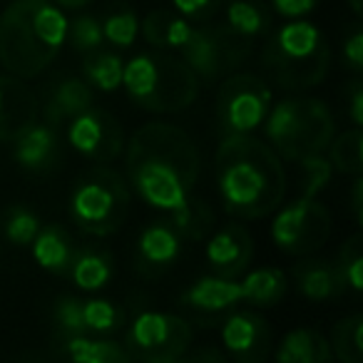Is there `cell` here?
Here are the masks:
<instances>
[{
	"label": "cell",
	"instance_id": "obj_1",
	"mask_svg": "<svg viewBox=\"0 0 363 363\" xmlns=\"http://www.w3.org/2000/svg\"><path fill=\"white\" fill-rule=\"evenodd\" d=\"M214 177L227 214L242 222L269 217L286 194L284 162L254 135H224L214 155Z\"/></svg>",
	"mask_w": 363,
	"mask_h": 363
},
{
	"label": "cell",
	"instance_id": "obj_2",
	"mask_svg": "<svg viewBox=\"0 0 363 363\" xmlns=\"http://www.w3.org/2000/svg\"><path fill=\"white\" fill-rule=\"evenodd\" d=\"M65 40V11L50 0H13L0 13V65L18 80L43 75Z\"/></svg>",
	"mask_w": 363,
	"mask_h": 363
},
{
	"label": "cell",
	"instance_id": "obj_3",
	"mask_svg": "<svg viewBox=\"0 0 363 363\" xmlns=\"http://www.w3.org/2000/svg\"><path fill=\"white\" fill-rule=\"evenodd\" d=\"M262 65L274 85L289 92L311 90L326 80L331 50L326 35L313 23L298 18L289 21L274 33V38H269Z\"/></svg>",
	"mask_w": 363,
	"mask_h": 363
},
{
	"label": "cell",
	"instance_id": "obj_4",
	"mask_svg": "<svg viewBox=\"0 0 363 363\" xmlns=\"http://www.w3.org/2000/svg\"><path fill=\"white\" fill-rule=\"evenodd\" d=\"M122 85L130 100L147 112H182L199 95V85L182 57L164 50L140 52L125 62Z\"/></svg>",
	"mask_w": 363,
	"mask_h": 363
},
{
	"label": "cell",
	"instance_id": "obj_5",
	"mask_svg": "<svg viewBox=\"0 0 363 363\" xmlns=\"http://www.w3.org/2000/svg\"><path fill=\"white\" fill-rule=\"evenodd\" d=\"M262 127L267 145L286 162L323 152L336 135L331 110L316 97H284L269 107Z\"/></svg>",
	"mask_w": 363,
	"mask_h": 363
},
{
	"label": "cell",
	"instance_id": "obj_6",
	"mask_svg": "<svg viewBox=\"0 0 363 363\" xmlns=\"http://www.w3.org/2000/svg\"><path fill=\"white\" fill-rule=\"evenodd\" d=\"M130 214V184L110 167H95L75 182L70 194V217L87 237H110L120 232Z\"/></svg>",
	"mask_w": 363,
	"mask_h": 363
},
{
	"label": "cell",
	"instance_id": "obj_7",
	"mask_svg": "<svg viewBox=\"0 0 363 363\" xmlns=\"http://www.w3.org/2000/svg\"><path fill=\"white\" fill-rule=\"evenodd\" d=\"M125 162H150L177 172L189 189L199 177V150L194 140L169 122H147L130 137L125 147Z\"/></svg>",
	"mask_w": 363,
	"mask_h": 363
},
{
	"label": "cell",
	"instance_id": "obj_8",
	"mask_svg": "<svg viewBox=\"0 0 363 363\" xmlns=\"http://www.w3.org/2000/svg\"><path fill=\"white\" fill-rule=\"evenodd\" d=\"M249 55H252V40L237 35L224 23L194 28L189 40L179 50L182 62L197 75L199 82L207 85L232 75Z\"/></svg>",
	"mask_w": 363,
	"mask_h": 363
},
{
	"label": "cell",
	"instance_id": "obj_9",
	"mask_svg": "<svg viewBox=\"0 0 363 363\" xmlns=\"http://www.w3.org/2000/svg\"><path fill=\"white\" fill-rule=\"evenodd\" d=\"M274 105L272 87L254 72H232L217 92V125L222 135H252Z\"/></svg>",
	"mask_w": 363,
	"mask_h": 363
},
{
	"label": "cell",
	"instance_id": "obj_10",
	"mask_svg": "<svg viewBox=\"0 0 363 363\" xmlns=\"http://www.w3.org/2000/svg\"><path fill=\"white\" fill-rule=\"evenodd\" d=\"M333 219L321 202L298 197L284 209H279L272 222V239L284 254L306 257L328 242Z\"/></svg>",
	"mask_w": 363,
	"mask_h": 363
},
{
	"label": "cell",
	"instance_id": "obj_11",
	"mask_svg": "<svg viewBox=\"0 0 363 363\" xmlns=\"http://www.w3.org/2000/svg\"><path fill=\"white\" fill-rule=\"evenodd\" d=\"M194 341L192 326L182 316L164 311H142L127 328V351L132 358L155 353H187Z\"/></svg>",
	"mask_w": 363,
	"mask_h": 363
},
{
	"label": "cell",
	"instance_id": "obj_12",
	"mask_svg": "<svg viewBox=\"0 0 363 363\" xmlns=\"http://www.w3.org/2000/svg\"><path fill=\"white\" fill-rule=\"evenodd\" d=\"M67 130V145L85 160L110 164L125 152V132L112 112L92 105L82 115H77Z\"/></svg>",
	"mask_w": 363,
	"mask_h": 363
},
{
	"label": "cell",
	"instance_id": "obj_13",
	"mask_svg": "<svg viewBox=\"0 0 363 363\" xmlns=\"http://www.w3.org/2000/svg\"><path fill=\"white\" fill-rule=\"evenodd\" d=\"M222 343L237 363H267L272 353V326L257 311H234L224 318Z\"/></svg>",
	"mask_w": 363,
	"mask_h": 363
},
{
	"label": "cell",
	"instance_id": "obj_14",
	"mask_svg": "<svg viewBox=\"0 0 363 363\" xmlns=\"http://www.w3.org/2000/svg\"><path fill=\"white\" fill-rule=\"evenodd\" d=\"M127 164V184L137 192L145 204L162 212H172L179 207L192 189L182 182L177 172L167 169L150 162H125Z\"/></svg>",
	"mask_w": 363,
	"mask_h": 363
},
{
	"label": "cell",
	"instance_id": "obj_15",
	"mask_svg": "<svg viewBox=\"0 0 363 363\" xmlns=\"http://www.w3.org/2000/svg\"><path fill=\"white\" fill-rule=\"evenodd\" d=\"M204 257L212 274L224 279H239L252 267L254 239L242 222H229L209 234Z\"/></svg>",
	"mask_w": 363,
	"mask_h": 363
},
{
	"label": "cell",
	"instance_id": "obj_16",
	"mask_svg": "<svg viewBox=\"0 0 363 363\" xmlns=\"http://www.w3.org/2000/svg\"><path fill=\"white\" fill-rule=\"evenodd\" d=\"M40 115L43 122L52 130L67 127L77 115L95 105V92L82 77L77 75H57L50 85L43 90Z\"/></svg>",
	"mask_w": 363,
	"mask_h": 363
},
{
	"label": "cell",
	"instance_id": "obj_17",
	"mask_svg": "<svg viewBox=\"0 0 363 363\" xmlns=\"http://www.w3.org/2000/svg\"><path fill=\"white\" fill-rule=\"evenodd\" d=\"M40 122L38 95L13 75H0V142H16L26 130Z\"/></svg>",
	"mask_w": 363,
	"mask_h": 363
},
{
	"label": "cell",
	"instance_id": "obj_18",
	"mask_svg": "<svg viewBox=\"0 0 363 363\" xmlns=\"http://www.w3.org/2000/svg\"><path fill=\"white\" fill-rule=\"evenodd\" d=\"M13 160L30 174H45L60 160V137L45 122H35L13 142Z\"/></svg>",
	"mask_w": 363,
	"mask_h": 363
},
{
	"label": "cell",
	"instance_id": "obj_19",
	"mask_svg": "<svg viewBox=\"0 0 363 363\" xmlns=\"http://www.w3.org/2000/svg\"><path fill=\"white\" fill-rule=\"evenodd\" d=\"M182 239L167 219L150 224L137 237V267L145 274H162L179 259Z\"/></svg>",
	"mask_w": 363,
	"mask_h": 363
},
{
	"label": "cell",
	"instance_id": "obj_20",
	"mask_svg": "<svg viewBox=\"0 0 363 363\" xmlns=\"http://www.w3.org/2000/svg\"><path fill=\"white\" fill-rule=\"evenodd\" d=\"M112 274H115V259H112V254L105 247L85 244V247H75V254H72L70 269H67L65 277H70V281L80 291L95 294L107 286Z\"/></svg>",
	"mask_w": 363,
	"mask_h": 363
},
{
	"label": "cell",
	"instance_id": "obj_21",
	"mask_svg": "<svg viewBox=\"0 0 363 363\" xmlns=\"http://www.w3.org/2000/svg\"><path fill=\"white\" fill-rule=\"evenodd\" d=\"M242 301V291H239L237 279H224L217 274L202 277L182 294V303H187L189 308L199 313H222L234 308Z\"/></svg>",
	"mask_w": 363,
	"mask_h": 363
},
{
	"label": "cell",
	"instance_id": "obj_22",
	"mask_svg": "<svg viewBox=\"0 0 363 363\" xmlns=\"http://www.w3.org/2000/svg\"><path fill=\"white\" fill-rule=\"evenodd\" d=\"M30 249L33 259L43 272L65 277L67 269H70L72 254H75V242L62 224H45V227H40L38 237L33 239Z\"/></svg>",
	"mask_w": 363,
	"mask_h": 363
},
{
	"label": "cell",
	"instance_id": "obj_23",
	"mask_svg": "<svg viewBox=\"0 0 363 363\" xmlns=\"http://www.w3.org/2000/svg\"><path fill=\"white\" fill-rule=\"evenodd\" d=\"M274 363H333L331 343L316 328H291L277 346Z\"/></svg>",
	"mask_w": 363,
	"mask_h": 363
},
{
	"label": "cell",
	"instance_id": "obj_24",
	"mask_svg": "<svg viewBox=\"0 0 363 363\" xmlns=\"http://www.w3.org/2000/svg\"><path fill=\"white\" fill-rule=\"evenodd\" d=\"M294 277H296L298 294L306 296L308 301H328L346 291V281H343L336 262L311 259V262L298 264Z\"/></svg>",
	"mask_w": 363,
	"mask_h": 363
},
{
	"label": "cell",
	"instance_id": "obj_25",
	"mask_svg": "<svg viewBox=\"0 0 363 363\" xmlns=\"http://www.w3.org/2000/svg\"><path fill=\"white\" fill-rule=\"evenodd\" d=\"M194 26L189 21H184L182 16H177L174 11H152L145 16V21L140 23V33L145 35V40L150 43L155 50L179 52L184 48V43L189 40Z\"/></svg>",
	"mask_w": 363,
	"mask_h": 363
},
{
	"label": "cell",
	"instance_id": "obj_26",
	"mask_svg": "<svg viewBox=\"0 0 363 363\" xmlns=\"http://www.w3.org/2000/svg\"><path fill=\"white\" fill-rule=\"evenodd\" d=\"M167 224L179 234L182 242H202L214 232L217 217L207 199L189 192L179 207L167 212Z\"/></svg>",
	"mask_w": 363,
	"mask_h": 363
},
{
	"label": "cell",
	"instance_id": "obj_27",
	"mask_svg": "<svg viewBox=\"0 0 363 363\" xmlns=\"http://www.w3.org/2000/svg\"><path fill=\"white\" fill-rule=\"evenodd\" d=\"M239 291H242V301L257 308H272L286 296L289 279L281 269L262 267L244 274V279L239 281Z\"/></svg>",
	"mask_w": 363,
	"mask_h": 363
},
{
	"label": "cell",
	"instance_id": "obj_28",
	"mask_svg": "<svg viewBox=\"0 0 363 363\" xmlns=\"http://www.w3.org/2000/svg\"><path fill=\"white\" fill-rule=\"evenodd\" d=\"M70 363H135L127 346L107 336H75L62 341Z\"/></svg>",
	"mask_w": 363,
	"mask_h": 363
},
{
	"label": "cell",
	"instance_id": "obj_29",
	"mask_svg": "<svg viewBox=\"0 0 363 363\" xmlns=\"http://www.w3.org/2000/svg\"><path fill=\"white\" fill-rule=\"evenodd\" d=\"M82 80L100 92H115L122 87V72H125V60L115 50H92L82 57Z\"/></svg>",
	"mask_w": 363,
	"mask_h": 363
},
{
	"label": "cell",
	"instance_id": "obj_30",
	"mask_svg": "<svg viewBox=\"0 0 363 363\" xmlns=\"http://www.w3.org/2000/svg\"><path fill=\"white\" fill-rule=\"evenodd\" d=\"M224 26L232 28L237 35L254 43L257 38L269 33V28H272V13H269L264 0H229Z\"/></svg>",
	"mask_w": 363,
	"mask_h": 363
},
{
	"label": "cell",
	"instance_id": "obj_31",
	"mask_svg": "<svg viewBox=\"0 0 363 363\" xmlns=\"http://www.w3.org/2000/svg\"><path fill=\"white\" fill-rule=\"evenodd\" d=\"M328 162H331L333 172L341 174L358 177L363 172V135L361 127H351V130L333 135V140L328 142Z\"/></svg>",
	"mask_w": 363,
	"mask_h": 363
},
{
	"label": "cell",
	"instance_id": "obj_32",
	"mask_svg": "<svg viewBox=\"0 0 363 363\" xmlns=\"http://www.w3.org/2000/svg\"><path fill=\"white\" fill-rule=\"evenodd\" d=\"M363 316L361 313H351V316H343L341 321L333 326L331 331V353L333 361L338 363H363Z\"/></svg>",
	"mask_w": 363,
	"mask_h": 363
},
{
	"label": "cell",
	"instance_id": "obj_33",
	"mask_svg": "<svg viewBox=\"0 0 363 363\" xmlns=\"http://www.w3.org/2000/svg\"><path fill=\"white\" fill-rule=\"evenodd\" d=\"M125 313L110 298H82V323L87 336H110L120 331Z\"/></svg>",
	"mask_w": 363,
	"mask_h": 363
},
{
	"label": "cell",
	"instance_id": "obj_34",
	"mask_svg": "<svg viewBox=\"0 0 363 363\" xmlns=\"http://www.w3.org/2000/svg\"><path fill=\"white\" fill-rule=\"evenodd\" d=\"M100 23L105 43L122 48V50L135 45L137 35H140V18L130 6H115Z\"/></svg>",
	"mask_w": 363,
	"mask_h": 363
},
{
	"label": "cell",
	"instance_id": "obj_35",
	"mask_svg": "<svg viewBox=\"0 0 363 363\" xmlns=\"http://www.w3.org/2000/svg\"><path fill=\"white\" fill-rule=\"evenodd\" d=\"M296 162H298V174H301V197L316 199L333 179L331 162H328V157L323 152L306 155Z\"/></svg>",
	"mask_w": 363,
	"mask_h": 363
},
{
	"label": "cell",
	"instance_id": "obj_36",
	"mask_svg": "<svg viewBox=\"0 0 363 363\" xmlns=\"http://www.w3.org/2000/svg\"><path fill=\"white\" fill-rule=\"evenodd\" d=\"M40 217L26 204H13L6 214V224H3L6 239L11 244H16V247H30L33 239L40 232Z\"/></svg>",
	"mask_w": 363,
	"mask_h": 363
},
{
	"label": "cell",
	"instance_id": "obj_37",
	"mask_svg": "<svg viewBox=\"0 0 363 363\" xmlns=\"http://www.w3.org/2000/svg\"><path fill=\"white\" fill-rule=\"evenodd\" d=\"M67 40H70L72 50L87 55L92 50H100L105 45V35H102V23L95 16H77L75 21H67Z\"/></svg>",
	"mask_w": 363,
	"mask_h": 363
},
{
	"label": "cell",
	"instance_id": "obj_38",
	"mask_svg": "<svg viewBox=\"0 0 363 363\" xmlns=\"http://www.w3.org/2000/svg\"><path fill=\"white\" fill-rule=\"evenodd\" d=\"M336 267L341 272L346 289L351 291H361L363 289V239L361 234H353L343 242L341 252H338Z\"/></svg>",
	"mask_w": 363,
	"mask_h": 363
},
{
	"label": "cell",
	"instance_id": "obj_39",
	"mask_svg": "<svg viewBox=\"0 0 363 363\" xmlns=\"http://www.w3.org/2000/svg\"><path fill=\"white\" fill-rule=\"evenodd\" d=\"M52 321L55 331L62 341L75 336H87L85 323H82V298L77 296H60L52 308Z\"/></svg>",
	"mask_w": 363,
	"mask_h": 363
},
{
	"label": "cell",
	"instance_id": "obj_40",
	"mask_svg": "<svg viewBox=\"0 0 363 363\" xmlns=\"http://www.w3.org/2000/svg\"><path fill=\"white\" fill-rule=\"evenodd\" d=\"M224 0H172L174 13L189 23H207L222 8Z\"/></svg>",
	"mask_w": 363,
	"mask_h": 363
},
{
	"label": "cell",
	"instance_id": "obj_41",
	"mask_svg": "<svg viewBox=\"0 0 363 363\" xmlns=\"http://www.w3.org/2000/svg\"><path fill=\"white\" fill-rule=\"evenodd\" d=\"M316 6H318V0H272L274 13H279L281 18H289V21L306 18Z\"/></svg>",
	"mask_w": 363,
	"mask_h": 363
},
{
	"label": "cell",
	"instance_id": "obj_42",
	"mask_svg": "<svg viewBox=\"0 0 363 363\" xmlns=\"http://www.w3.org/2000/svg\"><path fill=\"white\" fill-rule=\"evenodd\" d=\"M343 62L351 67L353 72L363 70V33L353 30L343 43Z\"/></svg>",
	"mask_w": 363,
	"mask_h": 363
},
{
	"label": "cell",
	"instance_id": "obj_43",
	"mask_svg": "<svg viewBox=\"0 0 363 363\" xmlns=\"http://www.w3.org/2000/svg\"><path fill=\"white\" fill-rule=\"evenodd\" d=\"M348 115H351L353 127L363 125V85H361V80L351 82V95H348Z\"/></svg>",
	"mask_w": 363,
	"mask_h": 363
},
{
	"label": "cell",
	"instance_id": "obj_44",
	"mask_svg": "<svg viewBox=\"0 0 363 363\" xmlns=\"http://www.w3.org/2000/svg\"><path fill=\"white\" fill-rule=\"evenodd\" d=\"M361 194H363V179H361V174H358L356 182H353V192H351V212H353V219H356V224L363 222V212H361L363 199H361Z\"/></svg>",
	"mask_w": 363,
	"mask_h": 363
},
{
	"label": "cell",
	"instance_id": "obj_45",
	"mask_svg": "<svg viewBox=\"0 0 363 363\" xmlns=\"http://www.w3.org/2000/svg\"><path fill=\"white\" fill-rule=\"evenodd\" d=\"M184 363H227V358L217 348H202L192 358H184Z\"/></svg>",
	"mask_w": 363,
	"mask_h": 363
},
{
	"label": "cell",
	"instance_id": "obj_46",
	"mask_svg": "<svg viewBox=\"0 0 363 363\" xmlns=\"http://www.w3.org/2000/svg\"><path fill=\"white\" fill-rule=\"evenodd\" d=\"M187 353H155V356L140 358L142 363H184Z\"/></svg>",
	"mask_w": 363,
	"mask_h": 363
},
{
	"label": "cell",
	"instance_id": "obj_47",
	"mask_svg": "<svg viewBox=\"0 0 363 363\" xmlns=\"http://www.w3.org/2000/svg\"><path fill=\"white\" fill-rule=\"evenodd\" d=\"M50 3H55L60 11H82L85 6H90L92 0H50Z\"/></svg>",
	"mask_w": 363,
	"mask_h": 363
},
{
	"label": "cell",
	"instance_id": "obj_48",
	"mask_svg": "<svg viewBox=\"0 0 363 363\" xmlns=\"http://www.w3.org/2000/svg\"><path fill=\"white\" fill-rule=\"evenodd\" d=\"M348 3V8H351V13L356 18H361V13H363V0H346Z\"/></svg>",
	"mask_w": 363,
	"mask_h": 363
}]
</instances>
